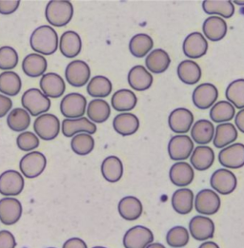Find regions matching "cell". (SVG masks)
<instances>
[{
	"label": "cell",
	"instance_id": "obj_24",
	"mask_svg": "<svg viewBox=\"0 0 244 248\" xmlns=\"http://www.w3.org/2000/svg\"><path fill=\"white\" fill-rule=\"evenodd\" d=\"M153 81V75L141 65L133 67L128 74V83L130 87L138 92H143L150 89Z\"/></svg>",
	"mask_w": 244,
	"mask_h": 248
},
{
	"label": "cell",
	"instance_id": "obj_54",
	"mask_svg": "<svg viewBox=\"0 0 244 248\" xmlns=\"http://www.w3.org/2000/svg\"><path fill=\"white\" fill-rule=\"evenodd\" d=\"M146 248H166L162 244L159 243H152Z\"/></svg>",
	"mask_w": 244,
	"mask_h": 248
},
{
	"label": "cell",
	"instance_id": "obj_44",
	"mask_svg": "<svg viewBox=\"0 0 244 248\" xmlns=\"http://www.w3.org/2000/svg\"><path fill=\"white\" fill-rule=\"evenodd\" d=\"M71 148L75 154L85 156L90 154L95 149V139L91 134L78 133L71 141Z\"/></svg>",
	"mask_w": 244,
	"mask_h": 248
},
{
	"label": "cell",
	"instance_id": "obj_38",
	"mask_svg": "<svg viewBox=\"0 0 244 248\" xmlns=\"http://www.w3.org/2000/svg\"><path fill=\"white\" fill-rule=\"evenodd\" d=\"M111 104L117 111H130L136 108L138 104V97L134 92L122 89L114 93L111 99Z\"/></svg>",
	"mask_w": 244,
	"mask_h": 248
},
{
	"label": "cell",
	"instance_id": "obj_49",
	"mask_svg": "<svg viewBox=\"0 0 244 248\" xmlns=\"http://www.w3.org/2000/svg\"><path fill=\"white\" fill-rule=\"evenodd\" d=\"M17 242L15 236L8 230L0 231V248H16Z\"/></svg>",
	"mask_w": 244,
	"mask_h": 248
},
{
	"label": "cell",
	"instance_id": "obj_10",
	"mask_svg": "<svg viewBox=\"0 0 244 248\" xmlns=\"http://www.w3.org/2000/svg\"><path fill=\"white\" fill-rule=\"evenodd\" d=\"M211 187L220 195H229L237 187L236 175L226 169H220L212 174L210 179Z\"/></svg>",
	"mask_w": 244,
	"mask_h": 248
},
{
	"label": "cell",
	"instance_id": "obj_21",
	"mask_svg": "<svg viewBox=\"0 0 244 248\" xmlns=\"http://www.w3.org/2000/svg\"><path fill=\"white\" fill-rule=\"evenodd\" d=\"M61 130L62 134L68 138L78 133H88L92 135L97 132V125L85 117L77 119H64L62 121Z\"/></svg>",
	"mask_w": 244,
	"mask_h": 248
},
{
	"label": "cell",
	"instance_id": "obj_29",
	"mask_svg": "<svg viewBox=\"0 0 244 248\" xmlns=\"http://www.w3.org/2000/svg\"><path fill=\"white\" fill-rule=\"evenodd\" d=\"M139 119L131 112H122L118 114L114 121V129L122 136H130L135 134L139 128Z\"/></svg>",
	"mask_w": 244,
	"mask_h": 248
},
{
	"label": "cell",
	"instance_id": "obj_41",
	"mask_svg": "<svg viewBox=\"0 0 244 248\" xmlns=\"http://www.w3.org/2000/svg\"><path fill=\"white\" fill-rule=\"evenodd\" d=\"M236 114L235 107L228 101H220L210 109V119L215 123H225L231 121Z\"/></svg>",
	"mask_w": 244,
	"mask_h": 248
},
{
	"label": "cell",
	"instance_id": "obj_56",
	"mask_svg": "<svg viewBox=\"0 0 244 248\" xmlns=\"http://www.w3.org/2000/svg\"><path fill=\"white\" fill-rule=\"evenodd\" d=\"M103 248V247H95V248Z\"/></svg>",
	"mask_w": 244,
	"mask_h": 248
},
{
	"label": "cell",
	"instance_id": "obj_46",
	"mask_svg": "<svg viewBox=\"0 0 244 248\" xmlns=\"http://www.w3.org/2000/svg\"><path fill=\"white\" fill-rule=\"evenodd\" d=\"M18 63V54L12 47L4 46L0 48V70L10 71L15 69Z\"/></svg>",
	"mask_w": 244,
	"mask_h": 248
},
{
	"label": "cell",
	"instance_id": "obj_4",
	"mask_svg": "<svg viewBox=\"0 0 244 248\" xmlns=\"http://www.w3.org/2000/svg\"><path fill=\"white\" fill-rule=\"evenodd\" d=\"M34 129L36 136L42 140L52 141L55 139L60 132V121L52 113H44L35 119Z\"/></svg>",
	"mask_w": 244,
	"mask_h": 248
},
{
	"label": "cell",
	"instance_id": "obj_15",
	"mask_svg": "<svg viewBox=\"0 0 244 248\" xmlns=\"http://www.w3.org/2000/svg\"><path fill=\"white\" fill-rule=\"evenodd\" d=\"M215 223L203 215H197L191 219L189 223V233L195 241H208L214 237Z\"/></svg>",
	"mask_w": 244,
	"mask_h": 248
},
{
	"label": "cell",
	"instance_id": "obj_13",
	"mask_svg": "<svg viewBox=\"0 0 244 248\" xmlns=\"http://www.w3.org/2000/svg\"><path fill=\"white\" fill-rule=\"evenodd\" d=\"M219 162L222 167L230 170H239L244 167V145L236 143L221 149Z\"/></svg>",
	"mask_w": 244,
	"mask_h": 248
},
{
	"label": "cell",
	"instance_id": "obj_37",
	"mask_svg": "<svg viewBox=\"0 0 244 248\" xmlns=\"http://www.w3.org/2000/svg\"><path fill=\"white\" fill-rule=\"evenodd\" d=\"M86 112L90 121L101 124L109 119L111 115V107L105 100H92L88 104Z\"/></svg>",
	"mask_w": 244,
	"mask_h": 248
},
{
	"label": "cell",
	"instance_id": "obj_57",
	"mask_svg": "<svg viewBox=\"0 0 244 248\" xmlns=\"http://www.w3.org/2000/svg\"></svg>",
	"mask_w": 244,
	"mask_h": 248
},
{
	"label": "cell",
	"instance_id": "obj_27",
	"mask_svg": "<svg viewBox=\"0 0 244 248\" xmlns=\"http://www.w3.org/2000/svg\"><path fill=\"white\" fill-rule=\"evenodd\" d=\"M145 64L149 72L159 75L168 70L171 64V58L167 51L162 49H156L147 55Z\"/></svg>",
	"mask_w": 244,
	"mask_h": 248
},
{
	"label": "cell",
	"instance_id": "obj_14",
	"mask_svg": "<svg viewBox=\"0 0 244 248\" xmlns=\"http://www.w3.org/2000/svg\"><path fill=\"white\" fill-rule=\"evenodd\" d=\"M218 97L219 91L217 87L210 83H203L194 90L192 100L197 108L204 110L213 107Z\"/></svg>",
	"mask_w": 244,
	"mask_h": 248
},
{
	"label": "cell",
	"instance_id": "obj_42",
	"mask_svg": "<svg viewBox=\"0 0 244 248\" xmlns=\"http://www.w3.org/2000/svg\"><path fill=\"white\" fill-rule=\"evenodd\" d=\"M7 124L16 132H23L31 124V116L24 108H14L7 117Z\"/></svg>",
	"mask_w": 244,
	"mask_h": 248
},
{
	"label": "cell",
	"instance_id": "obj_2",
	"mask_svg": "<svg viewBox=\"0 0 244 248\" xmlns=\"http://www.w3.org/2000/svg\"><path fill=\"white\" fill-rule=\"evenodd\" d=\"M73 16V4L66 0H52L45 9L46 19L53 27L61 28L69 24Z\"/></svg>",
	"mask_w": 244,
	"mask_h": 248
},
{
	"label": "cell",
	"instance_id": "obj_52",
	"mask_svg": "<svg viewBox=\"0 0 244 248\" xmlns=\"http://www.w3.org/2000/svg\"><path fill=\"white\" fill-rule=\"evenodd\" d=\"M235 124L241 132L244 133V108L238 112L235 118Z\"/></svg>",
	"mask_w": 244,
	"mask_h": 248
},
{
	"label": "cell",
	"instance_id": "obj_8",
	"mask_svg": "<svg viewBox=\"0 0 244 248\" xmlns=\"http://www.w3.org/2000/svg\"><path fill=\"white\" fill-rule=\"evenodd\" d=\"M220 196L215 190L202 189L195 195V209L201 215H215L220 208Z\"/></svg>",
	"mask_w": 244,
	"mask_h": 248
},
{
	"label": "cell",
	"instance_id": "obj_48",
	"mask_svg": "<svg viewBox=\"0 0 244 248\" xmlns=\"http://www.w3.org/2000/svg\"><path fill=\"white\" fill-rule=\"evenodd\" d=\"M20 1L18 0H0V14L1 15H12L19 7Z\"/></svg>",
	"mask_w": 244,
	"mask_h": 248
},
{
	"label": "cell",
	"instance_id": "obj_11",
	"mask_svg": "<svg viewBox=\"0 0 244 248\" xmlns=\"http://www.w3.org/2000/svg\"><path fill=\"white\" fill-rule=\"evenodd\" d=\"M23 176L17 170H7L0 175V194L6 197L17 196L24 188Z\"/></svg>",
	"mask_w": 244,
	"mask_h": 248
},
{
	"label": "cell",
	"instance_id": "obj_43",
	"mask_svg": "<svg viewBox=\"0 0 244 248\" xmlns=\"http://www.w3.org/2000/svg\"><path fill=\"white\" fill-rule=\"evenodd\" d=\"M225 96L235 108H244V79H237L231 82L225 91Z\"/></svg>",
	"mask_w": 244,
	"mask_h": 248
},
{
	"label": "cell",
	"instance_id": "obj_25",
	"mask_svg": "<svg viewBox=\"0 0 244 248\" xmlns=\"http://www.w3.org/2000/svg\"><path fill=\"white\" fill-rule=\"evenodd\" d=\"M118 210L122 219L126 221H136L141 217L143 205L139 199L134 196H126L120 201Z\"/></svg>",
	"mask_w": 244,
	"mask_h": 248
},
{
	"label": "cell",
	"instance_id": "obj_12",
	"mask_svg": "<svg viewBox=\"0 0 244 248\" xmlns=\"http://www.w3.org/2000/svg\"><path fill=\"white\" fill-rule=\"evenodd\" d=\"M91 70L89 65L82 60H73L66 67V81L74 88L85 86L90 80Z\"/></svg>",
	"mask_w": 244,
	"mask_h": 248
},
{
	"label": "cell",
	"instance_id": "obj_55",
	"mask_svg": "<svg viewBox=\"0 0 244 248\" xmlns=\"http://www.w3.org/2000/svg\"><path fill=\"white\" fill-rule=\"evenodd\" d=\"M235 4H238L240 6H244V1H234Z\"/></svg>",
	"mask_w": 244,
	"mask_h": 248
},
{
	"label": "cell",
	"instance_id": "obj_45",
	"mask_svg": "<svg viewBox=\"0 0 244 248\" xmlns=\"http://www.w3.org/2000/svg\"><path fill=\"white\" fill-rule=\"evenodd\" d=\"M190 233L186 227L176 225L172 227L166 234V243L172 248H183L189 243Z\"/></svg>",
	"mask_w": 244,
	"mask_h": 248
},
{
	"label": "cell",
	"instance_id": "obj_1",
	"mask_svg": "<svg viewBox=\"0 0 244 248\" xmlns=\"http://www.w3.org/2000/svg\"><path fill=\"white\" fill-rule=\"evenodd\" d=\"M30 46L40 55H52L58 48L57 33L51 26H40L33 31L30 37Z\"/></svg>",
	"mask_w": 244,
	"mask_h": 248
},
{
	"label": "cell",
	"instance_id": "obj_20",
	"mask_svg": "<svg viewBox=\"0 0 244 248\" xmlns=\"http://www.w3.org/2000/svg\"><path fill=\"white\" fill-rule=\"evenodd\" d=\"M39 86L41 92L49 98H58L65 93L66 86L62 77L57 74L49 73L42 75Z\"/></svg>",
	"mask_w": 244,
	"mask_h": 248
},
{
	"label": "cell",
	"instance_id": "obj_9",
	"mask_svg": "<svg viewBox=\"0 0 244 248\" xmlns=\"http://www.w3.org/2000/svg\"><path fill=\"white\" fill-rule=\"evenodd\" d=\"M194 150L193 140L185 134L174 135L168 144V153L172 160L181 162L188 159Z\"/></svg>",
	"mask_w": 244,
	"mask_h": 248
},
{
	"label": "cell",
	"instance_id": "obj_50",
	"mask_svg": "<svg viewBox=\"0 0 244 248\" xmlns=\"http://www.w3.org/2000/svg\"><path fill=\"white\" fill-rule=\"evenodd\" d=\"M13 102L8 96L0 94V118H3L11 110Z\"/></svg>",
	"mask_w": 244,
	"mask_h": 248
},
{
	"label": "cell",
	"instance_id": "obj_26",
	"mask_svg": "<svg viewBox=\"0 0 244 248\" xmlns=\"http://www.w3.org/2000/svg\"><path fill=\"white\" fill-rule=\"evenodd\" d=\"M227 23L226 21L219 16H210L205 19L202 31L203 34L207 39L212 42H218L222 40L227 33Z\"/></svg>",
	"mask_w": 244,
	"mask_h": 248
},
{
	"label": "cell",
	"instance_id": "obj_53",
	"mask_svg": "<svg viewBox=\"0 0 244 248\" xmlns=\"http://www.w3.org/2000/svg\"><path fill=\"white\" fill-rule=\"evenodd\" d=\"M198 248H220V247H219L218 244H216L215 242L206 241V242L202 243Z\"/></svg>",
	"mask_w": 244,
	"mask_h": 248
},
{
	"label": "cell",
	"instance_id": "obj_47",
	"mask_svg": "<svg viewBox=\"0 0 244 248\" xmlns=\"http://www.w3.org/2000/svg\"><path fill=\"white\" fill-rule=\"evenodd\" d=\"M17 145L22 151H31L39 147V139L31 131L21 132L17 138Z\"/></svg>",
	"mask_w": 244,
	"mask_h": 248
},
{
	"label": "cell",
	"instance_id": "obj_40",
	"mask_svg": "<svg viewBox=\"0 0 244 248\" xmlns=\"http://www.w3.org/2000/svg\"><path fill=\"white\" fill-rule=\"evenodd\" d=\"M112 82L105 76L97 75L93 77L87 86V93L95 98H105L112 93Z\"/></svg>",
	"mask_w": 244,
	"mask_h": 248
},
{
	"label": "cell",
	"instance_id": "obj_7",
	"mask_svg": "<svg viewBox=\"0 0 244 248\" xmlns=\"http://www.w3.org/2000/svg\"><path fill=\"white\" fill-rule=\"evenodd\" d=\"M87 100L77 93H69L63 97L60 103L61 114L67 119H77L83 117L86 112Z\"/></svg>",
	"mask_w": 244,
	"mask_h": 248
},
{
	"label": "cell",
	"instance_id": "obj_30",
	"mask_svg": "<svg viewBox=\"0 0 244 248\" xmlns=\"http://www.w3.org/2000/svg\"><path fill=\"white\" fill-rule=\"evenodd\" d=\"M48 68L47 60L38 53L28 54L22 62V71L25 75L32 78L45 75Z\"/></svg>",
	"mask_w": 244,
	"mask_h": 248
},
{
	"label": "cell",
	"instance_id": "obj_22",
	"mask_svg": "<svg viewBox=\"0 0 244 248\" xmlns=\"http://www.w3.org/2000/svg\"><path fill=\"white\" fill-rule=\"evenodd\" d=\"M194 192L189 188H179L172 195V207L173 209L180 214L187 215L192 212L194 208Z\"/></svg>",
	"mask_w": 244,
	"mask_h": 248
},
{
	"label": "cell",
	"instance_id": "obj_35",
	"mask_svg": "<svg viewBox=\"0 0 244 248\" xmlns=\"http://www.w3.org/2000/svg\"><path fill=\"white\" fill-rule=\"evenodd\" d=\"M202 9L207 15H217L224 18H230L235 14V5L229 0H205Z\"/></svg>",
	"mask_w": 244,
	"mask_h": 248
},
{
	"label": "cell",
	"instance_id": "obj_18",
	"mask_svg": "<svg viewBox=\"0 0 244 248\" xmlns=\"http://www.w3.org/2000/svg\"><path fill=\"white\" fill-rule=\"evenodd\" d=\"M168 123L173 132L176 134H185L193 125L194 115L189 109L185 108H178L170 113Z\"/></svg>",
	"mask_w": 244,
	"mask_h": 248
},
{
	"label": "cell",
	"instance_id": "obj_23",
	"mask_svg": "<svg viewBox=\"0 0 244 248\" xmlns=\"http://www.w3.org/2000/svg\"><path fill=\"white\" fill-rule=\"evenodd\" d=\"M58 45L61 54L66 58L76 57L82 49L80 35L73 31H65L60 37Z\"/></svg>",
	"mask_w": 244,
	"mask_h": 248
},
{
	"label": "cell",
	"instance_id": "obj_31",
	"mask_svg": "<svg viewBox=\"0 0 244 248\" xmlns=\"http://www.w3.org/2000/svg\"><path fill=\"white\" fill-rule=\"evenodd\" d=\"M215 135V126L206 119H200L192 125L191 136L193 142L200 146H205L212 142Z\"/></svg>",
	"mask_w": 244,
	"mask_h": 248
},
{
	"label": "cell",
	"instance_id": "obj_3",
	"mask_svg": "<svg viewBox=\"0 0 244 248\" xmlns=\"http://www.w3.org/2000/svg\"><path fill=\"white\" fill-rule=\"evenodd\" d=\"M21 104L29 114L35 117L46 113L51 108L49 98L38 89L26 91L22 95Z\"/></svg>",
	"mask_w": 244,
	"mask_h": 248
},
{
	"label": "cell",
	"instance_id": "obj_33",
	"mask_svg": "<svg viewBox=\"0 0 244 248\" xmlns=\"http://www.w3.org/2000/svg\"><path fill=\"white\" fill-rule=\"evenodd\" d=\"M238 130L231 123L220 124L215 129L214 146L217 149H224L238 139Z\"/></svg>",
	"mask_w": 244,
	"mask_h": 248
},
{
	"label": "cell",
	"instance_id": "obj_28",
	"mask_svg": "<svg viewBox=\"0 0 244 248\" xmlns=\"http://www.w3.org/2000/svg\"><path fill=\"white\" fill-rule=\"evenodd\" d=\"M190 161L195 170L205 171L213 166L215 162V152L210 147L198 146L193 150Z\"/></svg>",
	"mask_w": 244,
	"mask_h": 248
},
{
	"label": "cell",
	"instance_id": "obj_6",
	"mask_svg": "<svg viewBox=\"0 0 244 248\" xmlns=\"http://www.w3.org/2000/svg\"><path fill=\"white\" fill-rule=\"evenodd\" d=\"M47 160L43 153L38 151H32L22 157L19 163L21 173L28 179L38 177L45 170Z\"/></svg>",
	"mask_w": 244,
	"mask_h": 248
},
{
	"label": "cell",
	"instance_id": "obj_34",
	"mask_svg": "<svg viewBox=\"0 0 244 248\" xmlns=\"http://www.w3.org/2000/svg\"><path fill=\"white\" fill-rule=\"evenodd\" d=\"M123 164L117 156H108L101 164V174L109 183H117L123 176Z\"/></svg>",
	"mask_w": 244,
	"mask_h": 248
},
{
	"label": "cell",
	"instance_id": "obj_36",
	"mask_svg": "<svg viewBox=\"0 0 244 248\" xmlns=\"http://www.w3.org/2000/svg\"><path fill=\"white\" fill-rule=\"evenodd\" d=\"M22 88L20 76L15 72H4L0 74V93L6 96L17 95Z\"/></svg>",
	"mask_w": 244,
	"mask_h": 248
},
{
	"label": "cell",
	"instance_id": "obj_51",
	"mask_svg": "<svg viewBox=\"0 0 244 248\" xmlns=\"http://www.w3.org/2000/svg\"><path fill=\"white\" fill-rule=\"evenodd\" d=\"M62 248H88L86 243L79 238H72L66 241Z\"/></svg>",
	"mask_w": 244,
	"mask_h": 248
},
{
	"label": "cell",
	"instance_id": "obj_19",
	"mask_svg": "<svg viewBox=\"0 0 244 248\" xmlns=\"http://www.w3.org/2000/svg\"><path fill=\"white\" fill-rule=\"evenodd\" d=\"M170 181L178 187H185L191 185L195 179V170L193 167L186 162H176L169 171Z\"/></svg>",
	"mask_w": 244,
	"mask_h": 248
},
{
	"label": "cell",
	"instance_id": "obj_17",
	"mask_svg": "<svg viewBox=\"0 0 244 248\" xmlns=\"http://www.w3.org/2000/svg\"><path fill=\"white\" fill-rule=\"evenodd\" d=\"M182 50L188 58L198 59L204 56L208 50V42L202 33L195 31L186 36Z\"/></svg>",
	"mask_w": 244,
	"mask_h": 248
},
{
	"label": "cell",
	"instance_id": "obj_39",
	"mask_svg": "<svg viewBox=\"0 0 244 248\" xmlns=\"http://www.w3.org/2000/svg\"><path fill=\"white\" fill-rule=\"evenodd\" d=\"M154 47V41L146 33H138L134 35L129 43V50L136 58H143L149 54Z\"/></svg>",
	"mask_w": 244,
	"mask_h": 248
},
{
	"label": "cell",
	"instance_id": "obj_16",
	"mask_svg": "<svg viewBox=\"0 0 244 248\" xmlns=\"http://www.w3.org/2000/svg\"><path fill=\"white\" fill-rule=\"evenodd\" d=\"M22 204L16 198L7 197L0 200V222L4 225L17 223L22 216Z\"/></svg>",
	"mask_w": 244,
	"mask_h": 248
},
{
	"label": "cell",
	"instance_id": "obj_32",
	"mask_svg": "<svg viewBox=\"0 0 244 248\" xmlns=\"http://www.w3.org/2000/svg\"><path fill=\"white\" fill-rule=\"evenodd\" d=\"M177 76L186 85H195L200 81L202 72L197 63L193 60H183L177 66Z\"/></svg>",
	"mask_w": 244,
	"mask_h": 248
},
{
	"label": "cell",
	"instance_id": "obj_5",
	"mask_svg": "<svg viewBox=\"0 0 244 248\" xmlns=\"http://www.w3.org/2000/svg\"><path fill=\"white\" fill-rule=\"evenodd\" d=\"M154 233L143 225H136L126 231L123 236V247L125 248H146L154 243Z\"/></svg>",
	"mask_w": 244,
	"mask_h": 248
}]
</instances>
